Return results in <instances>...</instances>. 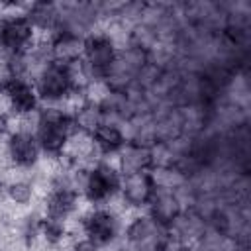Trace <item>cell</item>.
<instances>
[{"label":"cell","instance_id":"cell-19","mask_svg":"<svg viewBox=\"0 0 251 251\" xmlns=\"http://www.w3.org/2000/svg\"><path fill=\"white\" fill-rule=\"evenodd\" d=\"M10 126H12L10 112H0V141H4L10 135Z\"/></svg>","mask_w":251,"mask_h":251},{"label":"cell","instance_id":"cell-4","mask_svg":"<svg viewBox=\"0 0 251 251\" xmlns=\"http://www.w3.org/2000/svg\"><path fill=\"white\" fill-rule=\"evenodd\" d=\"M80 227L86 239H90L98 247H106L114 243L122 233V220L114 210L106 206H96L82 216Z\"/></svg>","mask_w":251,"mask_h":251},{"label":"cell","instance_id":"cell-16","mask_svg":"<svg viewBox=\"0 0 251 251\" xmlns=\"http://www.w3.org/2000/svg\"><path fill=\"white\" fill-rule=\"evenodd\" d=\"M6 196L16 206H27L33 200V184L29 180H25V178L12 180L6 186Z\"/></svg>","mask_w":251,"mask_h":251},{"label":"cell","instance_id":"cell-11","mask_svg":"<svg viewBox=\"0 0 251 251\" xmlns=\"http://www.w3.org/2000/svg\"><path fill=\"white\" fill-rule=\"evenodd\" d=\"M43 206L45 218L67 222L78 208V194L75 190H49Z\"/></svg>","mask_w":251,"mask_h":251},{"label":"cell","instance_id":"cell-14","mask_svg":"<svg viewBox=\"0 0 251 251\" xmlns=\"http://www.w3.org/2000/svg\"><path fill=\"white\" fill-rule=\"evenodd\" d=\"M71 114H73L75 129H78L82 133H88V135H92L104 124V112H102L100 104L92 102V100L80 102L78 106H75L71 110Z\"/></svg>","mask_w":251,"mask_h":251},{"label":"cell","instance_id":"cell-12","mask_svg":"<svg viewBox=\"0 0 251 251\" xmlns=\"http://www.w3.org/2000/svg\"><path fill=\"white\" fill-rule=\"evenodd\" d=\"M25 18L35 31H51L55 33L59 27L61 12L53 2H33L25 8Z\"/></svg>","mask_w":251,"mask_h":251},{"label":"cell","instance_id":"cell-17","mask_svg":"<svg viewBox=\"0 0 251 251\" xmlns=\"http://www.w3.org/2000/svg\"><path fill=\"white\" fill-rule=\"evenodd\" d=\"M41 216L37 214V212H31V214H27L24 220H22V226H20V237H22V241H24V245L25 247H31L41 235Z\"/></svg>","mask_w":251,"mask_h":251},{"label":"cell","instance_id":"cell-3","mask_svg":"<svg viewBox=\"0 0 251 251\" xmlns=\"http://www.w3.org/2000/svg\"><path fill=\"white\" fill-rule=\"evenodd\" d=\"M35 29L24 12L0 16V51L6 55L27 53L33 47Z\"/></svg>","mask_w":251,"mask_h":251},{"label":"cell","instance_id":"cell-9","mask_svg":"<svg viewBox=\"0 0 251 251\" xmlns=\"http://www.w3.org/2000/svg\"><path fill=\"white\" fill-rule=\"evenodd\" d=\"M51 59L61 65H73L82 59L84 51V35H76L71 31H55L49 39Z\"/></svg>","mask_w":251,"mask_h":251},{"label":"cell","instance_id":"cell-18","mask_svg":"<svg viewBox=\"0 0 251 251\" xmlns=\"http://www.w3.org/2000/svg\"><path fill=\"white\" fill-rule=\"evenodd\" d=\"M71 251H100V247H98L96 243H92L90 239L80 237V239H76V241L71 245Z\"/></svg>","mask_w":251,"mask_h":251},{"label":"cell","instance_id":"cell-13","mask_svg":"<svg viewBox=\"0 0 251 251\" xmlns=\"http://www.w3.org/2000/svg\"><path fill=\"white\" fill-rule=\"evenodd\" d=\"M92 143L100 155H112V153H120L127 145V139L120 126L104 122L92 133Z\"/></svg>","mask_w":251,"mask_h":251},{"label":"cell","instance_id":"cell-10","mask_svg":"<svg viewBox=\"0 0 251 251\" xmlns=\"http://www.w3.org/2000/svg\"><path fill=\"white\" fill-rule=\"evenodd\" d=\"M118 173L122 176L137 175L143 171L153 169V153L149 145L143 143H127L120 153H118Z\"/></svg>","mask_w":251,"mask_h":251},{"label":"cell","instance_id":"cell-8","mask_svg":"<svg viewBox=\"0 0 251 251\" xmlns=\"http://www.w3.org/2000/svg\"><path fill=\"white\" fill-rule=\"evenodd\" d=\"M157 184L151 176V171H143L137 175H129V176H122V186H120V194L126 206L129 208H143L149 204L153 192H155Z\"/></svg>","mask_w":251,"mask_h":251},{"label":"cell","instance_id":"cell-2","mask_svg":"<svg viewBox=\"0 0 251 251\" xmlns=\"http://www.w3.org/2000/svg\"><path fill=\"white\" fill-rule=\"evenodd\" d=\"M120 186H122V175L118 173V169L106 161H98L88 169V178L82 196L92 206H104L116 194H120Z\"/></svg>","mask_w":251,"mask_h":251},{"label":"cell","instance_id":"cell-7","mask_svg":"<svg viewBox=\"0 0 251 251\" xmlns=\"http://www.w3.org/2000/svg\"><path fill=\"white\" fill-rule=\"evenodd\" d=\"M6 155L18 169H31L37 165L41 149L35 141L33 133L24 131H10L6 137Z\"/></svg>","mask_w":251,"mask_h":251},{"label":"cell","instance_id":"cell-5","mask_svg":"<svg viewBox=\"0 0 251 251\" xmlns=\"http://www.w3.org/2000/svg\"><path fill=\"white\" fill-rule=\"evenodd\" d=\"M73 131H75L73 114H69L63 120H55V122H37L35 141L41 153L49 157H63Z\"/></svg>","mask_w":251,"mask_h":251},{"label":"cell","instance_id":"cell-6","mask_svg":"<svg viewBox=\"0 0 251 251\" xmlns=\"http://www.w3.org/2000/svg\"><path fill=\"white\" fill-rule=\"evenodd\" d=\"M149 218L159 226V227H171L173 222L180 216L182 212V200L176 190L171 188H155L149 204Z\"/></svg>","mask_w":251,"mask_h":251},{"label":"cell","instance_id":"cell-20","mask_svg":"<svg viewBox=\"0 0 251 251\" xmlns=\"http://www.w3.org/2000/svg\"><path fill=\"white\" fill-rule=\"evenodd\" d=\"M6 186H8V182H6V180L0 176V200L6 196Z\"/></svg>","mask_w":251,"mask_h":251},{"label":"cell","instance_id":"cell-15","mask_svg":"<svg viewBox=\"0 0 251 251\" xmlns=\"http://www.w3.org/2000/svg\"><path fill=\"white\" fill-rule=\"evenodd\" d=\"M41 239L51 245V247H57L65 241V237L69 235L67 231V222H61V220H53V218H45L41 220Z\"/></svg>","mask_w":251,"mask_h":251},{"label":"cell","instance_id":"cell-1","mask_svg":"<svg viewBox=\"0 0 251 251\" xmlns=\"http://www.w3.org/2000/svg\"><path fill=\"white\" fill-rule=\"evenodd\" d=\"M33 88L41 104H59L63 100H69L75 90L69 65L51 61L35 75Z\"/></svg>","mask_w":251,"mask_h":251}]
</instances>
